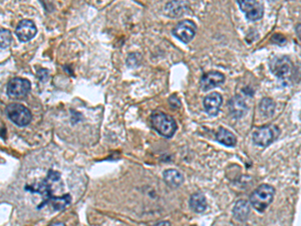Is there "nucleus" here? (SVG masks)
Segmentation results:
<instances>
[{
    "label": "nucleus",
    "mask_w": 301,
    "mask_h": 226,
    "mask_svg": "<svg viewBox=\"0 0 301 226\" xmlns=\"http://www.w3.org/2000/svg\"><path fill=\"white\" fill-rule=\"evenodd\" d=\"M60 174L53 170H49L46 178L40 183L33 185H27L25 187L26 190L32 193H39L43 197L42 204L38 205V208H43L46 205H50L54 210H63L71 201V196L69 194H65L63 196H56L54 194L53 186L59 182Z\"/></svg>",
    "instance_id": "f257e3e1"
},
{
    "label": "nucleus",
    "mask_w": 301,
    "mask_h": 226,
    "mask_svg": "<svg viewBox=\"0 0 301 226\" xmlns=\"http://www.w3.org/2000/svg\"><path fill=\"white\" fill-rule=\"evenodd\" d=\"M275 189L268 184H262L250 195V204L259 212H263L273 201Z\"/></svg>",
    "instance_id": "f03ea898"
},
{
    "label": "nucleus",
    "mask_w": 301,
    "mask_h": 226,
    "mask_svg": "<svg viewBox=\"0 0 301 226\" xmlns=\"http://www.w3.org/2000/svg\"><path fill=\"white\" fill-rule=\"evenodd\" d=\"M152 126L157 133L168 139L172 138L177 131L176 121L162 112H156L152 115Z\"/></svg>",
    "instance_id": "7ed1b4c3"
},
{
    "label": "nucleus",
    "mask_w": 301,
    "mask_h": 226,
    "mask_svg": "<svg viewBox=\"0 0 301 226\" xmlns=\"http://www.w3.org/2000/svg\"><path fill=\"white\" fill-rule=\"evenodd\" d=\"M5 111L8 119L18 127L29 125L32 120L31 112L20 104H10Z\"/></svg>",
    "instance_id": "20e7f679"
},
{
    "label": "nucleus",
    "mask_w": 301,
    "mask_h": 226,
    "mask_svg": "<svg viewBox=\"0 0 301 226\" xmlns=\"http://www.w3.org/2000/svg\"><path fill=\"white\" fill-rule=\"evenodd\" d=\"M279 129L275 125H266L257 128L252 135L253 142L257 146L267 147L277 138Z\"/></svg>",
    "instance_id": "39448f33"
},
{
    "label": "nucleus",
    "mask_w": 301,
    "mask_h": 226,
    "mask_svg": "<svg viewBox=\"0 0 301 226\" xmlns=\"http://www.w3.org/2000/svg\"><path fill=\"white\" fill-rule=\"evenodd\" d=\"M270 69L274 75H276L278 78L285 79L291 75L293 65L291 59L288 56H277L272 59Z\"/></svg>",
    "instance_id": "423d86ee"
},
{
    "label": "nucleus",
    "mask_w": 301,
    "mask_h": 226,
    "mask_svg": "<svg viewBox=\"0 0 301 226\" xmlns=\"http://www.w3.org/2000/svg\"><path fill=\"white\" fill-rule=\"evenodd\" d=\"M197 31V26L195 23L189 19H184L182 22L177 24V25L173 28V34L181 42L184 44H189L191 40L195 37Z\"/></svg>",
    "instance_id": "0eeeda50"
},
{
    "label": "nucleus",
    "mask_w": 301,
    "mask_h": 226,
    "mask_svg": "<svg viewBox=\"0 0 301 226\" xmlns=\"http://www.w3.org/2000/svg\"><path fill=\"white\" fill-rule=\"evenodd\" d=\"M238 4L250 22H256L263 17L264 6L261 2L255 1V0H242V1H238Z\"/></svg>",
    "instance_id": "6e6552de"
},
{
    "label": "nucleus",
    "mask_w": 301,
    "mask_h": 226,
    "mask_svg": "<svg viewBox=\"0 0 301 226\" xmlns=\"http://www.w3.org/2000/svg\"><path fill=\"white\" fill-rule=\"evenodd\" d=\"M31 89L29 81L23 77H14L7 85V95L12 99H22L27 96Z\"/></svg>",
    "instance_id": "1a4fd4ad"
},
{
    "label": "nucleus",
    "mask_w": 301,
    "mask_h": 226,
    "mask_svg": "<svg viewBox=\"0 0 301 226\" xmlns=\"http://www.w3.org/2000/svg\"><path fill=\"white\" fill-rule=\"evenodd\" d=\"M16 36L22 43H27L30 39H32L36 32L37 28L33 22L29 19H23L20 22L15 29Z\"/></svg>",
    "instance_id": "9d476101"
},
{
    "label": "nucleus",
    "mask_w": 301,
    "mask_h": 226,
    "mask_svg": "<svg viewBox=\"0 0 301 226\" xmlns=\"http://www.w3.org/2000/svg\"><path fill=\"white\" fill-rule=\"evenodd\" d=\"M225 81V75L220 72H209L202 75L200 80V86L204 92L212 90L222 85Z\"/></svg>",
    "instance_id": "9b49d317"
},
{
    "label": "nucleus",
    "mask_w": 301,
    "mask_h": 226,
    "mask_svg": "<svg viewBox=\"0 0 301 226\" xmlns=\"http://www.w3.org/2000/svg\"><path fill=\"white\" fill-rule=\"evenodd\" d=\"M223 102V98L219 93H211L205 97L203 100V105L206 113L211 117H216L221 109Z\"/></svg>",
    "instance_id": "f8f14e48"
},
{
    "label": "nucleus",
    "mask_w": 301,
    "mask_h": 226,
    "mask_svg": "<svg viewBox=\"0 0 301 226\" xmlns=\"http://www.w3.org/2000/svg\"><path fill=\"white\" fill-rule=\"evenodd\" d=\"M229 111L232 117L236 119H240L246 115L248 111V107L245 100L241 96H235L229 100Z\"/></svg>",
    "instance_id": "ddd939ff"
},
{
    "label": "nucleus",
    "mask_w": 301,
    "mask_h": 226,
    "mask_svg": "<svg viewBox=\"0 0 301 226\" xmlns=\"http://www.w3.org/2000/svg\"><path fill=\"white\" fill-rule=\"evenodd\" d=\"M190 208L196 213H202L207 209V200L204 194L195 193L190 197Z\"/></svg>",
    "instance_id": "4468645a"
},
{
    "label": "nucleus",
    "mask_w": 301,
    "mask_h": 226,
    "mask_svg": "<svg viewBox=\"0 0 301 226\" xmlns=\"http://www.w3.org/2000/svg\"><path fill=\"white\" fill-rule=\"evenodd\" d=\"M250 214V204L246 200H239L233 208V215L239 221L247 220Z\"/></svg>",
    "instance_id": "2eb2a0df"
},
{
    "label": "nucleus",
    "mask_w": 301,
    "mask_h": 226,
    "mask_svg": "<svg viewBox=\"0 0 301 226\" xmlns=\"http://www.w3.org/2000/svg\"><path fill=\"white\" fill-rule=\"evenodd\" d=\"M164 181L171 187H179L184 182L183 174L175 169H168L163 174Z\"/></svg>",
    "instance_id": "dca6fc26"
},
{
    "label": "nucleus",
    "mask_w": 301,
    "mask_h": 226,
    "mask_svg": "<svg viewBox=\"0 0 301 226\" xmlns=\"http://www.w3.org/2000/svg\"><path fill=\"white\" fill-rule=\"evenodd\" d=\"M216 140L227 147H234L237 143L235 135H233V133L225 128H220L218 130L216 134Z\"/></svg>",
    "instance_id": "f3484780"
},
{
    "label": "nucleus",
    "mask_w": 301,
    "mask_h": 226,
    "mask_svg": "<svg viewBox=\"0 0 301 226\" xmlns=\"http://www.w3.org/2000/svg\"><path fill=\"white\" fill-rule=\"evenodd\" d=\"M259 111L263 117L270 118L275 112V102L270 98H264L259 104Z\"/></svg>",
    "instance_id": "a211bd4d"
},
{
    "label": "nucleus",
    "mask_w": 301,
    "mask_h": 226,
    "mask_svg": "<svg viewBox=\"0 0 301 226\" xmlns=\"http://www.w3.org/2000/svg\"><path fill=\"white\" fill-rule=\"evenodd\" d=\"M186 5H187V2H183V1L169 2L166 5V12H167L168 15H170L172 17H176V16L180 15L181 13L184 12Z\"/></svg>",
    "instance_id": "6ab92c4d"
},
{
    "label": "nucleus",
    "mask_w": 301,
    "mask_h": 226,
    "mask_svg": "<svg viewBox=\"0 0 301 226\" xmlns=\"http://www.w3.org/2000/svg\"><path fill=\"white\" fill-rule=\"evenodd\" d=\"M12 42L11 32L6 28H0V49H6Z\"/></svg>",
    "instance_id": "aec40b11"
},
{
    "label": "nucleus",
    "mask_w": 301,
    "mask_h": 226,
    "mask_svg": "<svg viewBox=\"0 0 301 226\" xmlns=\"http://www.w3.org/2000/svg\"><path fill=\"white\" fill-rule=\"evenodd\" d=\"M152 226H171V223L169 221H160Z\"/></svg>",
    "instance_id": "412c9836"
},
{
    "label": "nucleus",
    "mask_w": 301,
    "mask_h": 226,
    "mask_svg": "<svg viewBox=\"0 0 301 226\" xmlns=\"http://www.w3.org/2000/svg\"><path fill=\"white\" fill-rule=\"evenodd\" d=\"M49 226H66V224L63 223V222H56V223H53V224H51Z\"/></svg>",
    "instance_id": "4be33fe9"
},
{
    "label": "nucleus",
    "mask_w": 301,
    "mask_h": 226,
    "mask_svg": "<svg viewBox=\"0 0 301 226\" xmlns=\"http://www.w3.org/2000/svg\"><path fill=\"white\" fill-rule=\"evenodd\" d=\"M297 27H298V38L300 39V30H299L300 29V25H298Z\"/></svg>",
    "instance_id": "5701e85b"
}]
</instances>
